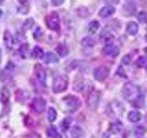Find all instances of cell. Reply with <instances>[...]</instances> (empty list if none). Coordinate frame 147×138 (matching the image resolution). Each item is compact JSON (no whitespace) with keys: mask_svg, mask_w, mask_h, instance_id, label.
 I'll return each mask as SVG.
<instances>
[{"mask_svg":"<svg viewBox=\"0 0 147 138\" xmlns=\"http://www.w3.org/2000/svg\"><path fill=\"white\" fill-rule=\"evenodd\" d=\"M98 29H99V22L98 20H92L91 22H89L88 31L90 32V33H92V34L96 33Z\"/></svg>","mask_w":147,"mask_h":138,"instance_id":"19","label":"cell"},{"mask_svg":"<svg viewBox=\"0 0 147 138\" xmlns=\"http://www.w3.org/2000/svg\"><path fill=\"white\" fill-rule=\"evenodd\" d=\"M110 128H111V132L114 133H118L121 132V128H122V124L121 122H115V123H112L111 125H110Z\"/></svg>","mask_w":147,"mask_h":138,"instance_id":"25","label":"cell"},{"mask_svg":"<svg viewBox=\"0 0 147 138\" xmlns=\"http://www.w3.org/2000/svg\"><path fill=\"white\" fill-rule=\"evenodd\" d=\"M72 136L74 138H78L82 135V129L79 126H75L72 129Z\"/></svg>","mask_w":147,"mask_h":138,"instance_id":"26","label":"cell"},{"mask_svg":"<svg viewBox=\"0 0 147 138\" xmlns=\"http://www.w3.org/2000/svg\"><path fill=\"white\" fill-rule=\"evenodd\" d=\"M31 56L35 59H41L44 57V52L39 46H35L31 52Z\"/></svg>","mask_w":147,"mask_h":138,"instance_id":"14","label":"cell"},{"mask_svg":"<svg viewBox=\"0 0 147 138\" xmlns=\"http://www.w3.org/2000/svg\"><path fill=\"white\" fill-rule=\"evenodd\" d=\"M9 98H10V93H9V90L6 87H3L0 91V101L2 103H7L8 102Z\"/></svg>","mask_w":147,"mask_h":138,"instance_id":"15","label":"cell"},{"mask_svg":"<svg viewBox=\"0 0 147 138\" xmlns=\"http://www.w3.org/2000/svg\"><path fill=\"white\" fill-rule=\"evenodd\" d=\"M2 17H3V10H2L1 8H0V20H1Z\"/></svg>","mask_w":147,"mask_h":138,"instance_id":"34","label":"cell"},{"mask_svg":"<svg viewBox=\"0 0 147 138\" xmlns=\"http://www.w3.org/2000/svg\"><path fill=\"white\" fill-rule=\"evenodd\" d=\"M103 51L106 54L110 57H117L119 53V50L118 48V46H116L114 43H107L105 45Z\"/></svg>","mask_w":147,"mask_h":138,"instance_id":"9","label":"cell"},{"mask_svg":"<svg viewBox=\"0 0 147 138\" xmlns=\"http://www.w3.org/2000/svg\"><path fill=\"white\" fill-rule=\"evenodd\" d=\"M145 40H146V41H147V33H146V35H145Z\"/></svg>","mask_w":147,"mask_h":138,"instance_id":"38","label":"cell"},{"mask_svg":"<svg viewBox=\"0 0 147 138\" xmlns=\"http://www.w3.org/2000/svg\"><path fill=\"white\" fill-rule=\"evenodd\" d=\"M71 123H72V118H70V117L64 118L61 123V128H62L63 132H66L69 129V127H70Z\"/></svg>","mask_w":147,"mask_h":138,"instance_id":"21","label":"cell"},{"mask_svg":"<svg viewBox=\"0 0 147 138\" xmlns=\"http://www.w3.org/2000/svg\"><path fill=\"white\" fill-rule=\"evenodd\" d=\"M34 73H35V76L37 79H38V81L40 83H41L42 85H44L46 82V72L44 70V68L41 66L40 64H37L35 66Z\"/></svg>","mask_w":147,"mask_h":138,"instance_id":"8","label":"cell"},{"mask_svg":"<svg viewBox=\"0 0 147 138\" xmlns=\"http://www.w3.org/2000/svg\"><path fill=\"white\" fill-rule=\"evenodd\" d=\"M28 44H22L20 48V53L21 54V56H23V58L26 57V53H28Z\"/></svg>","mask_w":147,"mask_h":138,"instance_id":"28","label":"cell"},{"mask_svg":"<svg viewBox=\"0 0 147 138\" xmlns=\"http://www.w3.org/2000/svg\"><path fill=\"white\" fill-rule=\"evenodd\" d=\"M30 107L35 112L41 113L44 112V110L46 108V101L42 98H40V97H35L32 99Z\"/></svg>","mask_w":147,"mask_h":138,"instance_id":"5","label":"cell"},{"mask_svg":"<svg viewBox=\"0 0 147 138\" xmlns=\"http://www.w3.org/2000/svg\"><path fill=\"white\" fill-rule=\"evenodd\" d=\"M52 1V4L55 7H59L61 6V5L64 2V0H51Z\"/></svg>","mask_w":147,"mask_h":138,"instance_id":"31","label":"cell"},{"mask_svg":"<svg viewBox=\"0 0 147 138\" xmlns=\"http://www.w3.org/2000/svg\"><path fill=\"white\" fill-rule=\"evenodd\" d=\"M81 43L83 46H85V47H93V46L96 44V41L93 37L86 36L81 41Z\"/></svg>","mask_w":147,"mask_h":138,"instance_id":"16","label":"cell"},{"mask_svg":"<svg viewBox=\"0 0 147 138\" xmlns=\"http://www.w3.org/2000/svg\"><path fill=\"white\" fill-rule=\"evenodd\" d=\"M136 64L139 67L145 68L147 67V57L145 56H140L136 60Z\"/></svg>","mask_w":147,"mask_h":138,"instance_id":"24","label":"cell"},{"mask_svg":"<svg viewBox=\"0 0 147 138\" xmlns=\"http://www.w3.org/2000/svg\"><path fill=\"white\" fill-rule=\"evenodd\" d=\"M4 41H5V44H6V46L9 49H11L13 47V45L15 44V43H14V41H14V37L11 35V33L8 30L5 31Z\"/></svg>","mask_w":147,"mask_h":138,"instance_id":"12","label":"cell"},{"mask_svg":"<svg viewBox=\"0 0 147 138\" xmlns=\"http://www.w3.org/2000/svg\"><path fill=\"white\" fill-rule=\"evenodd\" d=\"M56 51H57L58 54L61 57H64V56H66V55L68 54V49L66 47V45L63 44V43L59 44L57 46V48H56Z\"/></svg>","mask_w":147,"mask_h":138,"instance_id":"18","label":"cell"},{"mask_svg":"<svg viewBox=\"0 0 147 138\" xmlns=\"http://www.w3.org/2000/svg\"><path fill=\"white\" fill-rule=\"evenodd\" d=\"M131 56L130 55H125L123 58H122V60H121V63L123 64H131Z\"/></svg>","mask_w":147,"mask_h":138,"instance_id":"30","label":"cell"},{"mask_svg":"<svg viewBox=\"0 0 147 138\" xmlns=\"http://www.w3.org/2000/svg\"><path fill=\"white\" fill-rule=\"evenodd\" d=\"M138 20H140L142 23H147V13L145 11H141L137 15Z\"/></svg>","mask_w":147,"mask_h":138,"instance_id":"27","label":"cell"},{"mask_svg":"<svg viewBox=\"0 0 147 138\" xmlns=\"http://www.w3.org/2000/svg\"><path fill=\"white\" fill-rule=\"evenodd\" d=\"M109 75V70L107 66H99L95 68L94 70V77L98 81H104Z\"/></svg>","mask_w":147,"mask_h":138,"instance_id":"6","label":"cell"},{"mask_svg":"<svg viewBox=\"0 0 147 138\" xmlns=\"http://www.w3.org/2000/svg\"><path fill=\"white\" fill-rule=\"evenodd\" d=\"M25 138H40V136L36 133H30V135H26Z\"/></svg>","mask_w":147,"mask_h":138,"instance_id":"32","label":"cell"},{"mask_svg":"<svg viewBox=\"0 0 147 138\" xmlns=\"http://www.w3.org/2000/svg\"><path fill=\"white\" fill-rule=\"evenodd\" d=\"M47 118L49 120L50 122H53L57 118V112L55 110L54 108H49L48 109V112H47Z\"/></svg>","mask_w":147,"mask_h":138,"instance_id":"20","label":"cell"},{"mask_svg":"<svg viewBox=\"0 0 147 138\" xmlns=\"http://www.w3.org/2000/svg\"><path fill=\"white\" fill-rule=\"evenodd\" d=\"M45 23L48 29L57 31L60 29V18L59 15L56 12H51L49 15L45 18Z\"/></svg>","mask_w":147,"mask_h":138,"instance_id":"3","label":"cell"},{"mask_svg":"<svg viewBox=\"0 0 147 138\" xmlns=\"http://www.w3.org/2000/svg\"><path fill=\"white\" fill-rule=\"evenodd\" d=\"M3 2H4V0H0V6H1V5L3 4Z\"/></svg>","mask_w":147,"mask_h":138,"instance_id":"37","label":"cell"},{"mask_svg":"<svg viewBox=\"0 0 147 138\" xmlns=\"http://www.w3.org/2000/svg\"><path fill=\"white\" fill-rule=\"evenodd\" d=\"M64 103H65L66 108L68 109L69 112H74L76 110H78V108L80 107V100L79 99L77 98L76 96H73V95H69L67 97L63 99Z\"/></svg>","mask_w":147,"mask_h":138,"instance_id":"4","label":"cell"},{"mask_svg":"<svg viewBox=\"0 0 147 138\" xmlns=\"http://www.w3.org/2000/svg\"><path fill=\"white\" fill-rule=\"evenodd\" d=\"M2 61V50L0 49V63Z\"/></svg>","mask_w":147,"mask_h":138,"instance_id":"35","label":"cell"},{"mask_svg":"<svg viewBox=\"0 0 147 138\" xmlns=\"http://www.w3.org/2000/svg\"><path fill=\"white\" fill-rule=\"evenodd\" d=\"M43 61L46 64H52V63H57L58 62V58L55 56V54L53 53H47L44 54L43 57Z\"/></svg>","mask_w":147,"mask_h":138,"instance_id":"17","label":"cell"},{"mask_svg":"<svg viewBox=\"0 0 147 138\" xmlns=\"http://www.w3.org/2000/svg\"><path fill=\"white\" fill-rule=\"evenodd\" d=\"M134 133H135L136 135H142L145 133V129L144 127H142V126H139V127L135 128Z\"/></svg>","mask_w":147,"mask_h":138,"instance_id":"29","label":"cell"},{"mask_svg":"<svg viewBox=\"0 0 147 138\" xmlns=\"http://www.w3.org/2000/svg\"><path fill=\"white\" fill-rule=\"evenodd\" d=\"M144 53L147 54V47H145V48H144Z\"/></svg>","mask_w":147,"mask_h":138,"instance_id":"36","label":"cell"},{"mask_svg":"<svg viewBox=\"0 0 147 138\" xmlns=\"http://www.w3.org/2000/svg\"><path fill=\"white\" fill-rule=\"evenodd\" d=\"M115 11H116V9H115V7L112 5H108V6H105L100 9L98 15L101 18H108L109 16L113 15Z\"/></svg>","mask_w":147,"mask_h":138,"instance_id":"10","label":"cell"},{"mask_svg":"<svg viewBox=\"0 0 147 138\" xmlns=\"http://www.w3.org/2000/svg\"><path fill=\"white\" fill-rule=\"evenodd\" d=\"M99 92L98 91H92L88 96V100H87V105L92 110H96L98 107L99 101Z\"/></svg>","mask_w":147,"mask_h":138,"instance_id":"7","label":"cell"},{"mask_svg":"<svg viewBox=\"0 0 147 138\" xmlns=\"http://www.w3.org/2000/svg\"><path fill=\"white\" fill-rule=\"evenodd\" d=\"M47 135H48V136L49 137H51V138H56V137H58L59 136V135H58V132H57V130H56V128H55L54 126H50L48 129H47Z\"/></svg>","mask_w":147,"mask_h":138,"instance_id":"23","label":"cell"},{"mask_svg":"<svg viewBox=\"0 0 147 138\" xmlns=\"http://www.w3.org/2000/svg\"><path fill=\"white\" fill-rule=\"evenodd\" d=\"M142 118V114L138 110H131L128 113V120L131 122H138Z\"/></svg>","mask_w":147,"mask_h":138,"instance_id":"13","label":"cell"},{"mask_svg":"<svg viewBox=\"0 0 147 138\" xmlns=\"http://www.w3.org/2000/svg\"><path fill=\"white\" fill-rule=\"evenodd\" d=\"M68 87V79L65 76H57L54 78L53 90L54 93H61L65 91Z\"/></svg>","mask_w":147,"mask_h":138,"instance_id":"2","label":"cell"},{"mask_svg":"<svg viewBox=\"0 0 147 138\" xmlns=\"http://www.w3.org/2000/svg\"><path fill=\"white\" fill-rule=\"evenodd\" d=\"M18 2H20V4L21 5V7H24L27 5L28 0H18Z\"/></svg>","mask_w":147,"mask_h":138,"instance_id":"33","label":"cell"},{"mask_svg":"<svg viewBox=\"0 0 147 138\" xmlns=\"http://www.w3.org/2000/svg\"><path fill=\"white\" fill-rule=\"evenodd\" d=\"M138 30H139V26H138V24L134 21L129 22L126 26V32L129 35L134 36L138 33Z\"/></svg>","mask_w":147,"mask_h":138,"instance_id":"11","label":"cell"},{"mask_svg":"<svg viewBox=\"0 0 147 138\" xmlns=\"http://www.w3.org/2000/svg\"><path fill=\"white\" fill-rule=\"evenodd\" d=\"M122 95L127 100L130 102H132L135 106L140 102L141 106H144V97L142 96L139 87L132 84V83H127L124 85L122 89Z\"/></svg>","mask_w":147,"mask_h":138,"instance_id":"1","label":"cell"},{"mask_svg":"<svg viewBox=\"0 0 147 138\" xmlns=\"http://www.w3.org/2000/svg\"><path fill=\"white\" fill-rule=\"evenodd\" d=\"M34 25V20L32 18H27V20L24 21V23H23V25H22V30L26 31L28 30H30L31 29L32 27H33Z\"/></svg>","mask_w":147,"mask_h":138,"instance_id":"22","label":"cell"}]
</instances>
